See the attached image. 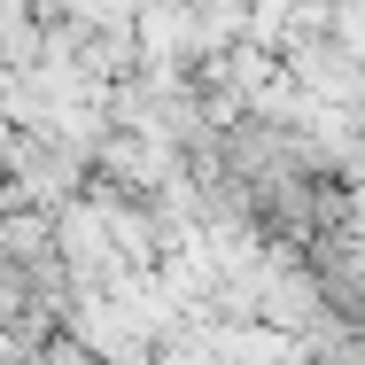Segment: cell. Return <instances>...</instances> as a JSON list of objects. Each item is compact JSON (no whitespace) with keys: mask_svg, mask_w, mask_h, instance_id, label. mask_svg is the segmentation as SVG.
<instances>
[]
</instances>
